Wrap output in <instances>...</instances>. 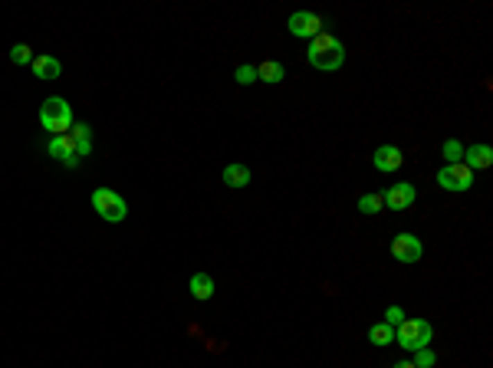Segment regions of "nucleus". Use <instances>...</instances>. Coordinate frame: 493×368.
<instances>
[{"label": "nucleus", "mask_w": 493, "mask_h": 368, "mask_svg": "<svg viewBox=\"0 0 493 368\" xmlns=\"http://www.w3.org/2000/svg\"><path fill=\"white\" fill-rule=\"evenodd\" d=\"M306 63L322 69V73H336L345 63V46L332 33H319L309 40V50H306Z\"/></svg>", "instance_id": "nucleus-1"}, {"label": "nucleus", "mask_w": 493, "mask_h": 368, "mask_svg": "<svg viewBox=\"0 0 493 368\" xmlns=\"http://www.w3.org/2000/svg\"><path fill=\"white\" fill-rule=\"evenodd\" d=\"M40 125L53 132V135H66L73 128V105L60 96H50V99L40 105Z\"/></svg>", "instance_id": "nucleus-2"}, {"label": "nucleus", "mask_w": 493, "mask_h": 368, "mask_svg": "<svg viewBox=\"0 0 493 368\" xmlns=\"http://www.w3.org/2000/svg\"><path fill=\"white\" fill-rule=\"evenodd\" d=\"M92 211L102 217V220H109V224H119V220H126L128 214V204L126 198L112 188H96L92 191Z\"/></svg>", "instance_id": "nucleus-3"}, {"label": "nucleus", "mask_w": 493, "mask_h": 368, "mask_svg": "<svg viewBox=\"0 0 493 368\" xmlns=\"http://www.w3.org/2000/svg\"><path fill=\"white\" fill-rule=\"evenodd\" d=\"M431 335H434L431 322H424V319H405L398 326V332H395V342L401 345V349H408V352H417V349H428L431 345Z\"/></svg>", "instance_id": "nucleus-4"}, {"label": "nucleus", "mask_w": 493, "mask_h": 368, "mask_svg": "<svg viewBox=\"0 0 493 368\" xmlns=\"http://www.w3.org/2000/svg\"><path fill=\"white\" fill-rule=\"evenodd\" d=\"M438 184L444 191H467L474 184V171H470L464 161H454V165H444L438 171Z\"/></svg>", "instance_id": "nucleus-5"}, {"label": "nucleus", "mask_w": 493, "mask_h": 368, "mask_svg": "<svg viewBox=\"0 0 493 368\" xmlns=\"http://www.w3.org/2000/svg\"><path fill=\"white\" fill-rule=\"evenodd\" d=\"M286 26H290L293 37H303V40H313L322 33V20H319V13H313V10H296Z\"/></svg>", "instance_id": "nucleus-6"}, {"label": "nucleus", "mask_w": 493, "mask_h": 368, "mask_svg": "<svg viewBox=\"0 0 493 368\" xmlns=\"http://www.w3.org/2000/svg\"><path fill=\"white\" fill-rule=\"evenodd\" d=\"M392 254H395V260H401V263H417L421 254H424V247H421V240H417L415 234H398L392 240Z\"/></svg>", "instance_id": "nucleus-7"}, {"label": "nucleus", "mask_w": 493, "mask_h": 368, "mask_svg": "<svg viewBox=\"0 0 493 368\" xmlns=\"http://www.w3.org/2000/svg\"><path fill=\"white\" fill-rule=\"evenodd\" d=\"M46 152H50V158H56V161H63L66 168H76L83 158L76 155V145H73V139L69 135H53L50 145H46Z\"/></svg>", "instance_id": "nucleus-8"}, {"label": "nucleus", "mask_w": 493, "mask_h": 368, "mask_svg": "<svg viewBox=\"0 0 493 368\" xmlns=\"http://www.w3.org/2000/svg\"><path fill=\"white\" fill-rule=\"evenodd\" d=\"M417 198V191L411 181H401V184H395V188H388L385 194H381V201H385V207H392V211H405V207H411Z\"/></svg>", "instance_id": "nucleus-9"}, {"label": "nucleus", "mask_w": 493, "mask_h": 368, "mask_svg": "<svg viewBox=\"0 0 493 368\" xmlns=\"http://www.w3.org/2000/svg\"><path fill=\"white\" fill-rule=\"evenodd\" d=\"M464 165H467L470 171L490 168L493 165V148L490 145H470V148H464Z\"/></svg>", "instance_id": "nucleus-10"}, {"label": "nucleus", "mask_w": 493, "mask_h": 368, "mask_svg": "<svg viewBox=\"0 0 493 368\" xmlns=\"http://www.w3.org/2000/svg\"><path fill=\"white\" fill-rule=\"evenodd\" d=\"M66 135L73 139V145H76V155H79V158H86V155L92 152V128H89L86 122H73V128H69Z\"/></svg>", "instance_id": "nucleus-11"}, {"label": "nucleus", "mask_w": 493, "mask_h": 368, "mask_svg": "<svg viewBox=\"0 0 493 368\" xmlns=\"http://www.w3.org/2000/svg\"><path fill=\"white\" fill-rule=\"evenodd\" d=\"M372 161H375V168H379V171H385V175H388V171H398V168H401V152H398L395 145H381Z\"/></svg>", "instance_id": "nucleus-12"}, {"label": "nucleus", "mask_w": 493, "mask_h": 368, "mask_svg": "<svg viewBox=\"0 0 493 368\" xmlns=\"http://www.w3.org/2000/svg\"><path fill=\"white\" fill-rule=\"evenodd\" d=\"M60 73H63V66H60V60H56V56H50V53L33 56V76H37V79H56Z\"/></svg>", "instance_id": "nucleus-13"}, {"label": "nucleus", "mask_w": 493, "mask_h": 368, "mask_svg": "<svg viewBox=\"0 0 493 368\" xmlns=\"http://www.w3.org/2000/svg\"><path fill=\"white\" fill-rule=\"evenodd\" d=\"M188 290L194 299H201V303H207L211 296H214V279H211V273H194L188 283Z\"/></svg>", "instance_id": "nucleus-14"}, {"label": "nucleus", "mask_w": 493, "mask_h": 368, "mask_svg": "<svg viewBox=\"0 0 493 368\" xmlns=\"http://www.w3.org/2000/svg\"><path fill=\"white\" fill-rule=\"evenodd\" d=\"M257 79H263V82H270V86H277V82H283V79H286V69H283V63L266 60V63L257 66Z\"/></svg>", "instance_id": "nucleus-15"}, {"label": "nucleus", "mask_w": 493, "mask_h": 368, "mask_svg": "<svg viewBox=\"0 0 493 368\" xmlns=\"http://www.w3.org/2000/svg\"><path fill=\"white\" fill-rule=\"evenodd\" d=\"M224 184H227V188H247V184H250V168L227 165L224 168Z\"/></svg>", "instance_id": "nucleus-16"}, {"label": "nucleus", "mask_w": 493, "mask_h": 368, "mask_svg": "<svg viewBox=\"0 0 493 368\" xmlns=\"http://www.w3.org/2000/svg\"><path fill=\"white\" fill-rule=\"evenodd\" d=\"M368 339L375 345H392L395 342V329L388 326V322H379V326H372L368 329Z\"/></svg>", "instance_id": "nucleus-17"}, {"label": "nucleus", "mask_w": 493, "mask_h": 368, "mask_svg": "<svg viewBox=\"0 0 493 368\" xmlns=\"http://www.w3.org/2000/svg\"><path fill=\"white\" fill-rule=\"evenodd\" d=\"M381 207H385L381 194H362V198H358V211H362V214H379Z\"/></svg>", "instance_id": "nucleus-18"}, {"label": "nucleus", "mask_w": 493, "mask_h": 368, "mask_svg": "<svg viewBox=\"0 0 493 368\" xmlns=\"http://www.w3.org/2000/svg\"><path fill=\"white\" fill-rule=\"evenodd\" d=\"M10 63L13 66H26V63H33V50L26 46V43H17L10 50Z\"/></svg>", "instance_id": "nucleus-19"}, {"label": "nucleus", "mask_w": 493, "mask_h": 368, "mask_svg": "<svg viewBox=\"0 0 493 368\" xmlns=\"http://www.w3.org/2000/svg\"><path fill=\"white\" fill-rule=\"evenodd\" d=\"M444 158H447V165H454V161H460L464 158V148H460V141H444Z\"/></svg>", "instance_id": "nucleus-20"}, {"label": "nucleus", "mask_w": 493, "mask_h": 368, "mask_svg": "<svg viewBox=\"0 0 493 368\" xmlns=\"http://www.w3.org/2000/svg\"><path fill=\"white\" fill-rule=\"evenodd\" d=\"M434 362H438V356H434L431 349H417V352H415V362H411V365H415V368H431Z\"/></svg>", "instance_id": "nucleus-21"}, {"label": "nucleus", "mask_w": 493, "mask_h": 368, "mask_svg": "<svg viewBox=\"0 0 493 368\" xmlns=\"http://www.w3.org/2000/svg\"><path fill=\"white\" fill-rule=\"evenodd\" d=\"M237 82L241 86H250V82H257V66H237Z\"/></svg>", "instance_id": "nucleus-22"}, {"label": "nucleus", "mask_w": 493, "mask_h": 368, "mask_svg": "<svg viewBox=\"0 0 493 368\" xmlns=\"http://www.w3.org/2000/svg\"><path fill=\"white\" fill-rule=\"evenodd\" d=\"M385 322H388V326H401V322H405V309H401V306H388V309H385Z\"/></svg>", "instance_id": "nucleus-23"}, {"label": "nucleus", "mask_w": 493, "mask_h": 368, "mask_svg": "<svg viewBox=\"0 0 493 368\" xmlns=\"http://www.w3.org/2000/svg\"><path fill=\"white\" fill-rule=\"evenodd\" d=\"M395 368H415V365H411V362H398V365H395Z\"/></svg>", "instance_id": "nucleus-24"}]
</instances>
